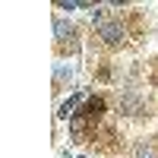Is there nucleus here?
<instances>
[{"label": "nucleus", "instance_id": "nucleus-1", "mask_svg": "<svg viewBox=\"0 0 158 158\" xmlns=\"http://www.w3.org/2000/svg\"><path fill=\"white\" fill-rule=\"evenodd\" d=\"M92 25H95V32H98V38L108 48H120L123 44V38H127V32H123V25H120V19L114 16V13H108L104 6H98L95 13H92Z\"/></svg>", "mask_w": 158, "mask_h": 158}, {"label": "nucleus", "instance_id": "nucleus-2", "mask_svg": "<svg viewBox=\"0 0 158 158\" xmlns=\"http://www.w3.org/2000/svg\"><path fill=\"white\" fill-rule=\"evenodd\" d=\"M76 114H79V117H85V120H89V123H95V120H98V117L104 114V101H101V98H89V101L82 104V108H79V111H76Z\"/></svg>", "mask_w": 158, "mask_h": 158}, {"label": "nucleus", "instance_id": "nucleus-3", "mask_svg": "<svg viewBox=\"0 0 158 158\" xmlns=\"http://www.w3.org/2000/svg\"><path fill=\"white\" fill-rule=\"evenodd\" d=\"M82 95H85V92H76L73 98H67V101L60 104V111H57V117H60V120H70V117H73V111H76V104L82 101Z\"/></svg>", "mask_w": 158, "mask_h": 158}, {"label": "nucleus", "instance_id": "nucleus-4", "mask_svg": "<svg viewBox=\"0 0 158 158\" xmlns=\"http://www.w3.org/2000/svg\"><path fill=\"white\" fill-rule=\"evenodd\" d=\"M54 35H57V41H67V38H73V35H76V29H73V22L57 19V22H54Z\"/></svg>", "mask_w": 158, "mask_h": 158}, {"label": "nucleus", "instance_id": "nucleus-5", "mask_svg": "<svg viewBox=\"0 0 158 158\" xmlns=\"http://www.w3.org/2000/svg\"><path fill=\"white\" fill-rule=\"evenodd\" d=\"M57 79H70V70L67 67H57Z\"/></svg>", "mask_w": 158, "mask_h": 158}, {"label": "nucleus", "instance_id": "nucleus-6", "mask_svg": "<svg viewBox=\"0 0 158 158\" xmlns=\"http://www.w3.org/2000/svg\"><path fill=\"white\" fill-rule=\"evenodd\" d=\"M67 158H70V155H67Z\"/></svg>", "mask_w": 158, "mask_h": 158}]
</instances>
